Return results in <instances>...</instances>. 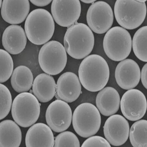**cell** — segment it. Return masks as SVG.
Returning <instances> with one entry per match:
<instances>
[{"instance_id": "obj_31", "label": "cell", "mask_w": 147, "mask_h": 147, "mask_svg": "<svg viewBox=\"0 0 147 147\" xmlns=\"http://www.w3.org/2000/svg\"><path fill=\"white\" fill-rule=\"evenodd\" d=\"M95 0H82V2L85 3H93L95 2Z\"/></svg>"}, {"instance_id": "obj_20", "label": "cell", "mask_w": 147, "mask_h": 147, "mask_svg": "<svg viewBox=\"0 0 147 147\" xmlns=\"http://www.w3.org/2000/svg\"><path fill=\"white\" fill-rule=\"evenodd\" d=\"M32 92L39 102H47L55 96L57 84L54 78L47 74H40L35 78L32 86Z\"/></svg>"}, {"instance_id": "obj_26", "label": "cell", "mask_w": 147, "mask_h": 147, "mask_svg": "<svg viewBox=\"0 0 147 147\" xmlns=\"http://www.w3.org/2000/svg\"><path fill=\"white\" fill-rule=\"evenodd\" d=\"M54 147H80V143L79 139L73 132L66 131L56 136Z\"/></svg>"}, {"instance_id": "obj_11", "label": "cell", "mask_w": 147, "mask_h": 147, "mask_svg": "<svg viewBox=\"0 0 147 147\" xmlns=\"http://www.w3.org/2000/svg\"><path fill=\"white\" fill-rule=\"evenodd\" d=\"M121 110L126 119L136 121L144 117L147 108L144 93L136 89H129L124 94L120 100Z\"/></svg>"}, {"instance_id": "obj_19", "label": "cell", "mask_w": 147, "mask_h": 147, "mask_svg": "<svg viewBox=\"0 0 147 147\" xmlns=\"http://www.w3.org/2000/svg\"><path fill=\"white\" fill-rule=\"evenodd\" d=\"M120 97L115 89L107 87L100 91L96 97L97 109L102 115L110 116L119 110Z\"/></svg>"}, {"instance_id": "obj_7", "label": "cell", "mask_w": 147, "mask_h": 147, "mask_svg": "<svg viewBox=\"0 0 147 147\" xmlns=\"http://www.w3.org/2000/svg\"><path fill=\"white\" fill-rule=\"evenodd\" d=\"M114 15L123 28L132 30L140 27L145 19V3L135 0H117L114 5Z\"/></svg>"}, {"instance_id": "obj_5", "label": "cell", "mask_w": 147, "mask_h": 147, "mask_svg": "<svg viewBox=\"0 0 147 147\" xmlns=\"http://www.w3.org/2000/svg\"><path fill=\"white\" fill-rule=\"evenodd\" d=\"M103 47L106 55L114 61H121L129 57L132 49V39L127 30L114 27L105 34Z\"/></svg>"}, {"instance_id": "obj_13", "label": "cell", "mask_w": 147, "mask_h": 147, "mask_svg": "<svg viewBox=\"0 0 147 147\" xmlns=\"http://www.w3.org/2000/svg\"><path fill=\"white\" fill-rule=\"evenodd\" d=\"M129 125L125 117L119 114L110 116L104 126V136L109 144L120 146L129 138Z\"/></svg>"}, {"instance_id": "obj_14", "label": "cell", "mask_w": 147, "mask_h": 147, "mask_svg": "<svg viewBox=\"0 0 147 147\" xmlns=\"http://www.w3.org/2000/svg\"><path fill=\"white\" fill-rule=\"evenodd\" d=\"M140 67L131 59H125L119 62L115 71L117 84L125 90L136 87L140 80Z\"/></svg>"}, {"instance_id": "obj_30", "label": "cell", "mask_w": 147, "mask_h": 147, "mask_svg": "<svg viewBox=\"0 0 147 147\" xmlns=\"http://www.w3.org/2000/svg\"><path fill=\"white\" fill-rule=\"evenodd\" d=\"M33 5L37 7H45L52 2L51 0H31L30 1Z\"/></svg>"}, {"instance_id": "obj_32", "label": "cell", "mask_w": 147, "mask_h": 147, "mask_svg": "<svg viewBox=\"0 0 147 147\" xmlns=\"http://www.w3.org/2000/svg\"><path fill=\"white\" fill-rule=\"evenodd\" d=\"M137 1L141 3H145L146 1V0H137Z\"/></svg>"}, {"instance_id": "obj_4", "label": "cell", "mask_w": 147, "mask_h": 147, "mask_svg": "<svg viewBox=\"0 0 147 147\" xmlns=\"http://www.w3.org/2000/svg\"><path fill=\"white\" fill-rule=\"evenodd\" d=\"M101 121L98 109L89 102L78 105L72 116L74 129L83 138H88L97 134L100 128Z\"/></svg>"}, {"instance_id": "obj_23", "label": "cell", "mask_w": 147, "mask_h": 147, "mask_svg": "<svg viewBox=\"0 0 147 147\" xmlns=\"http://www.w3.org/2000/svg\"><path fill=\"white\" fill-rule=\"evenodd\" d=\"M129 140L134 147H147V121L139 120L129 129Z\"/></svg>"}, {"instance_id": "obj_3", "label": "cell", "mask_w": 147, "mask_h": 147, "mask_svg": "<svg viewBox=\"0 0 147 147\" xmlns=\"http://www.w3.org/2000/svg\"><path fill=\"white\" fill-rule=\"evenodd\" d=\"M55 24L50 13L46 9H38L29 14L25 23L27 38L32 43L41 45L47 43L55 32Z\"/></svg>"}, {"instance_id": "obj_8", "label": "cell", "mask_w": 147, "mask_h": 147, "mask_svg": "<svg viewBox=\"0 0 147 147\" xmlns=\"http://www.w3.org/2000/svg\"><path fill=\"white\" fill-rule=\"evenodd\" d=\"M39 64L46 74L55 76L65 68L67 62V53L60 42L52 40L45 44L39 53Z\"/></svg>"}, {"instance_id": "obj_18", "label": "cell", "mask_w": 147, "mask_h": 147, "mask_svg": "<svg viewBox=\"0 0 147 147\" xmlns=\"http://www.w3.org/2000/svg\"><path fill=\"white\" fill-rule=\"evenodd\" d=\"M27 147H53L55 144L54 134L49 125L38 123L28 129L25 138Z\"/></svg>"}, {"instance_id": "obj_12", "label": "cell", "mask_w": 147, "mask_h": 147, "mask_svg": "<svg viewBox=\"0 0 147 147\" xmlns=\"http://www.w3.org/2000/svg\"><path fill=\"white\" fill-rule=\"evenodd\" d=\"M72 116L70 105L58 99L49 105L46 112V120L47 125L54 132H62L70 126Z\"/></svg>"}, {"instance_id": "obj_1", "label": "cell", "mask_w": 147, "mask_h": 147, "mask_svg": "<svg viewBox=\"0 0 147 147\" xmlns=\"http://www.w3.org/2000/svg\"><path fill=\"white\" fill-rule=\"evenodd\" d=\"M109 68L105 59L93 54L84 59L79 69V78L83 87L95 92L105 88L109 82Z\"/></svg>"}, {"instance_id": "obj_9", "label": "cell", "mask_w": 147, "mask_h": 147, "mask_svg": "<svg viewBox=\"0 0 147 147\" xmlns=\"http://www.w3.org/2000/svg\"><path fill=\"white\" fill-rule=\"evenodd\" d=\"M87 24L96 34H104L110 29L114 21V14L109 3L98 1L89 7L86 15Z\"/></svg>"}, {"instance_id": "obj_24", "label": "cell", "mask_w": 147, "mask_h": 147, "mask_svg": "<svg viewBox=\"0 0 147 147\" xmlns=\"http://www.w3.org/2000/svg\"><path fill=\"white\" fill-rule=\"evenodd\" d=\"M147 27L144 26L136 32L132 39V47L137 58L143 62L147 61Z\"/></svg>"}, {"instance_id": "obj_22", "label": "cell", "mask_w": 147, "mask_h": 147, "mask_svg": "<svg viewBox=\"0 0 147 147\" xmlns=\"http://www.w3.org/2000/svg\"><path fill=\"white\" fill-rule=\"evenodd\" d=\"M10 82L14 90L19 93L27 92L30 90L34 82V76L30 69L21 65L14 70Z\"/></svg>"}, {"instance_id": "obj_10", "label": "cell", "mask_w": 147, "mask_h": 147, "mask_svg": "<svg viewBox=\"0 0 147 147\" xmlns=\"http://www.w3.org/2000/svg\"><path fill=\"white\" fill-rule=\"evenodd\" d=\"M82 7L79 0H54L51 5V13L59 25L69 27L77 23L80 17Z\"/></svg>"}, {"instance_id": "obj_27", "label": "cell", "mask_w": 147, "mask_h": 147, "mask_svg": "<svg viewBox=\"0 0 147 147\" xmlns=\"http://www.w3.org/2000/svg\"><path fill=\"white\" fill-rule=\"evenodd\" d=\"M1 98V115L0 119H4L10 112L12 105L11 94L10 91L5 85L0 84Z\"/></svg>"}, {"instance_id": "obj_6", "label": "cell", "mask_w": 147, "mask_h": 147, "mask_svg": "<svg viewBox=\"0 0 147 147\" xmlns=\"http://www.w3.org/2000/svg\"><path fill=\"white\" fill-rule=\"evenodd\" d=\"M40 105L35 96L28 92L19 94L14 99L11 115L14 121L20 127H28L38 120Z\"/></svg>"}, {"instance_id": "obj_29", "label": "cell", "mask_w": 147, "mask_h": 147, "mask_svg": "<svg viewBox=\"0 0 147 147\" xmlns=\"http://www.w3.org/2000/svg\"><path fill=\"white\" fill-rule=\"evenodd\" d=\"M140 78L143 85L147 88V64L144 65L141 72Z\"/></svg>"}, {"instance_id": "obj_21", "label": "cell", "mask_w": 147, "mask_h": 147, "mask_svg": "<svg viewBox=\"0 0 147 147\" xmlns=\"http://www.w3.org/2000/svg\"><path fill=\"white\" fill-rule=\"evenodd\" d=\"M22 141V132L18 125L10 120L0 123V147H19Z\"/></svg>"}, {"instance_id": "obj_28", "label": "cell", "mask_w": 147, "mask_h": 147, "mask_svg": "<svg viewBox=\"0 0 147 147\" xmlns=\"http://www.w3.org/2000/svg\"><path fill=\"white\" fill-rule=\"evenodd\" d=\"M82 147H110L107 139L100 136H90L84 141Z\"/></svg>"}, {"instance_id": "obj_15", "label": "cell", "mask_w": 147, "mask_h": 147, "mask_svg": "<svg viewBox=\"0 0 147 147\" xmlns=\"http://www.w3.org/2000/svg\"><path fill=\"white\" fill-rule=\"evenodd\" d=\"M57 97L66 102H72L78 99L82 93V85L75 74L70 72L62 74L57 83Z\"/></svg>"}, {"instance_id": "obj_2", "label": "cell", "mask_w": 147, "mask_h": 147, "mask_svg": "<svg viewBox=\"0 0 147 147\" xmlns=\"http://www.w3.org/2000/svg\"><path fill=\"white\" fill-rule=\"evenodd\" d=\"M94 35L88 26L77 23L67 29L64 37V46L69 55L77 59L88 56L93 49Z\"/></svg>"}, {"instance_id": "obj_16", "label": "cell", "mask_w": 147, "mask_h": 147, "mask_svg": "<svg viewBox=\"0 0 147 147\" xmlns=\"http://www.w3.org/2000/svg\"><path fill=\"white\" fill-rule=\"evenodd\" d=\"M1 8L3 20L10 24L17 25L26 20L30 3L28 0H3Z\"/></svg>"}, {"instance_id": "obj_25", "label": "cell", "mask_w": 147, "mask_h": 147, "mask_svg": "<svg viewBox=\"0 0 147 147\" xmlns=\"http://www.w3.org/2000/svg\"><path fill=\"white\" fill-rule=\"evenodd\" d=\"M1 55V76L0 82H7L13 72V61L9 53L3 49L0 50Z\"/></svg>"}, {"instance_id": "obj_17", "label": "cell", "mask_w": 147, "mask_h": 147, "mask_svg": "<svg viewBox=\"0 0 147 147\" xmlns=\"http://www.w3.org/2000/svg\"><path fill=\"white\" fill-rule=\"evenodd\" d=\"M25 31L20 26L12 25L7 27L2 35V44L6 51L12 55L23 52L27 45Z\"/></svg>"}]
</instances>
